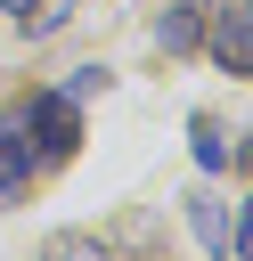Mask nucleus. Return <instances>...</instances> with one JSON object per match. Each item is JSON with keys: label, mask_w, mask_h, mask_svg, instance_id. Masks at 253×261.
Instances as JSON below:
<instances>
[{"label": "nucleus", "mask_w": 253, "mask_h": 261, "mask_svg": "<svg viewBox=\"0 0 253 261\" xmlns=\"http://www.w3.org/2000/svg\"><path fill=\"white\" fill-rule=\"evenodd\" d=\"M16 130H41V155L57 163V155H73V139H82V122H73V98L57 90V98H24L16 114H8Z\"/></svg>", "instance_id": "1"}, {"label": "nucleus", "mask_w": 253, "mask_h": 261, "mask_svg": "<svg viewBox=\"0 0 253 261\" xmlns=\"http://www.w3.org/2000/svg\"><path fill=\"white\" fill-rule=\"evenodd\" d=\"M212 57H220L229 73H253V0L212 8Z\"/></svg>", "instance_id": "2"}, {"label": "nucleus", "mask_w": 253, "mask_h": 261, "mask_svg": "<svg viewBox=\"0 0 253 261\" xmlns=\"http://www.w3.org/2000/svg\"><path fill=\"white\" fill-rule=\"evenodd\" d=\"M155 41H163L171 57H188V49L204 41V16H196V8H163V24H155Z\"/></svg>", "instance_id": "3"}, {"label": "nucleus", "mask_w": 253, "mask_h": 261, "mask_svg": "<svg viewBox=\"0 0 253 261\" xmlns=\"http://www.w3.org/2000/svg\"><path fill=\"white\" fill-rule=\"evenodd\" d=\"M24 179H33V155H24V147H16L8 130H0V212H8L16 196H24Z\"/></svg>", "instance_id": "4"}, {"label": "nucleus", "mask_w": 253, "mask_h": 261, "mask_svg": "<svg viewBox=\"0 0 253 261\" xmlns=\"http://www.w3.org/2000/svg\"><path fill=\"white\" fill-rule=\"evenodd\" d=\"M188 139H196V163H204V171H220V163H229V139H220V122H212V114H196V122H188Z\"/></svg>", "instance_id": "5"}, {"label": "nucleus", "mask_w": 253, "mask_h": 261, "mask_svg": "<svg viewBox=\"0 0 253 261\" xmlns=\"http://www.w3.org/2000/svg\"><path fill=\"white\" fill-rule=\"evenodd\" d=\"M188 212H196V237H204L212 253H229V212H220L212 196H188Z\"/></svg>", "instance_id": "6"}, {"label": "nucleus", "mask_w": 253, "mask_h": 261, "mask_svg": "<svg viewBox=\"0 0 253 261\" xmlns=\"http://www.w3.org/2000/svg\"><path fill=\"white\" fill-rule=\"evenodd\" d=\"M41 261H106V245H98V237H73V228H65V237H49V245H41Z\"/></svg>", "instance_id": "7"}, {"label": "nucleus", "mask_w": 253, "mask_h": 261, "mask_svg": "<svg viewBox=\"0 0 253 261\" xmlns=\"http://www.w3.org/2000/svg\"><path fill=\"white\" fill-rule=\"evenodd\" d=\"M229 245H237V253H245V261H253V196H245V212H237V220H229Z\"/></svg>", "instance_id": "8"}, {"label": "nucleus", "mask_w": 253, "mask_h": 261, "mask_svg": "<svg viewBox=\"0 0 253 261\" xmlns=\"http://www.w3.org/2000/svg\"><path fill=\"white\" fill-rule=\"evenodd\" d=\"M8 8H16V16H24V8H33V0H8Z\"/></svg>", "instance_id": "9"}, {"label": "nucleus", "mask_w": 253, "mask_h": 261, "mask_svg": "<svg viewBox=\"0 0 253 261\" xmlns=\"http://www.w3.org/2000/svg\"><path fill=\"white\" fill-rule=\"evenodd\" d=\"M245 171H253V139H245Z\"/></svg>", "instance_id": "10"}]
</instances>
